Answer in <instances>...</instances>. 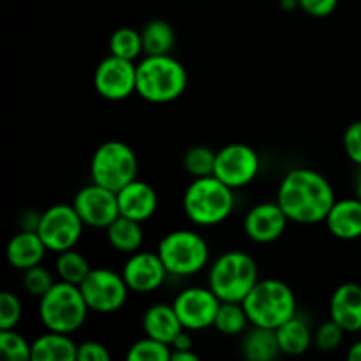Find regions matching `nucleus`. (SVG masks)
<instances>
[{
    "instance_id": "nucleus-1",
    "label": "nucleus",
    "mask_w": 361,
    "mask_h": 361,
    "mask_svg": "<svg viewBox=\"0 0 361 361\" xmlns=\"http://www.w3.org/2000/svg\"><path fill=\"white\" fill-rule=\"evenodd\" d=\"M335 201L330 180L310 168H295L286 173L277 190V203L289 222L302 226L324 222Z\"/></svg>"
},
{
    "instance_id": "nucleus-2",
    "label": "nucleus",
    "mask_w": 361,
    "mask_h": 361,
    "mask_svg": "<svg viewBox=\"0 0 361 361\" xmlns=\"http://www.w3.org/2000/svg\"><path fill=\"white\" fill-rule=\"evenodd\" d=\"M183 214L197 228H214L231 217L235 192L215 175L194 178L182 200Z\"/></svg>"
},
{
    "instance_id": "nucleus-3",
    "label": "nucleus",
    "mask_w": 361,
    "mask_h": 361,
    "mask_svg": "<svg viewBox=\"0 0 361 361\" xmlns=\"http://www.w3.org/2000/svg\"><path fill=\"white\" fill-rule=\"evenodd\" d=\"M189 76L180 60L171 55H145L137 62L136 94L152 104H168L182 97Z\"/></svg>"
},
{
    "instance_id": "nucleus-4",
    "label": "nucleus",
    "mask_w": 361,
    "mask_h": 361,
    "mask_svg": "<svg viewBox=\"0 0 361 361\" xmlns=\"http://www.w3.org/2000/svg\"><path fill=\"white\" fill-rule=\"evenodd\" d=\"M242 303L252 326L277 330L298 314V302L291 286L274 277L259 279Z\"/></svg>"
},
{
    "instance_id": "nucleus-5",
    "label": "nucleus",
    "mask_w": 361,
    "mask_h": 361,
    "mask_svg": "<svg viewBox=\"0 0 361 361\" xmlns=\"http://www.w3.org/2000/svg\"><path fill=\"white\" fill-rule=\"evenodd\" d=\"M259 281L256 259L243 250H228L215 257L208 270V286L221 302H240Z\"/></svg>"
},
{
    "instance_id": "nucleus-6",
    "label": "nucleus",
    "mask_w": 361,
    "mask_h": 361,
    "mask_svg": "<svg viewBox=\"0 0 361 361\" xmlns=\"http://www.w3.org/2000/svg\"><path fill=\"white\" fill-rule=\"evenodd\" d=\"M39 321L49 331L76 334L88 319V309L80 286L56 281L53 288L39 298Z\"/></svg>"
},
{
    "instance_id": "nucleus-7",
    "label": "nucleus",
    "mask_w": 361,
    "mask_h": 361,
    "mask_svg": "<svg viewBox=\"0 0 361 361\" xmlns=\"http://www.w3.org/2000/svg\"><path fill=\"white\" fill-rule=\"evenodd\" d=\"M159 257L169 277L187 279L197 275L210 261L208 242L194 229H175L159 240Z\"/></svg>"
},
{
    "instance_id": "nucleus-8",
    "label": "nucleus",
    "mask_w": 361,
    "mask_h": 361,
    "mask_svg": "<svg viewBox=\"0 0 361 361\" xmlns=\"http://www.w3.org/2000/svg\"><path fill=\"white\" fill-rule=\"evenodd\" d=\"M137 171H140V164H137L136 154L123 141H104L92 155V182L115 192L136 180Z\"/></svg>"
},
{
    "instance_id": "nucleus-9",
    "label": "nucleus",
    "mask_w": 361,
    "mask_h": 361,
    "mask_svg": "<svg viewBox=\"0 0 361 361\" xmlns=\"http://www.w3.org/2000/svg\"><path fill=\"white\" fill-rule=\"evenodd\" d=\"M90 312L95 314H115L129 300V286L123 279L122 271L109 270V268H92L80 284Z\"/></svg>"
},
{
    "instance_id": "nucleus-10",
    "label": "nucleus",
    "mask_w": 361,
    "mask_h": 361,
    "mask_svg": "<svg viewBox=\"0 0 361 361\" xmlns=\"http://www.w3.org/2000/svg\"><path fill=\"white\" fill-rule=\"evenodd\" d=\"M85 222L76 208L67 203H56L41 214L37 233L49 252H63L74 249L83 236Z\"/></svg>"
},
{
    "instance_id": "nucleus-11",
    "label": "nucleus",
    "mask_w": 361,
    "mask_h": 361,
    "mask_svg": "<svg viewBox=\"0 0 361 361\" xmlns=\"http://www.w3.org/2000/svg\"><path fill=\"white\" fill-rule=\"evenodd\" d=\"M221 298L210 286H190L182 289L173 300V307L180 323L187 331H203L214 328Z\"/></svg>"
},
{
    "instance_id": "nucleus-12",
    "label": "nucleus",
    "mask_w": 361,
    "mask_h": 361,
    "mask_svg": "<svg viewBox=\"0 0 361 361\" xmlns=\"http://www.w3.org/2000/svg\"><path fill=\"white\" fill-rule=\"evenodd\" d=\"M259 155L245 143H229L217 150L214 175L233 190L243 189L259 175Z\"/></svg>"
},
{
    "instance_id": "nucleus-13",
    "label": "nucleus",
    "mask_w": 361,
    "mask_h": 361,
    "mask_svg": "<svg viewBox=\"0 0 361 361\" xmlns=\"http://www.w3.org/2000/svg\"><path fill=\"white\" fill-rule=\"evenodd\" d=\"M137 63L109 53L94 73V88L106 101H126L136 94Z\"/></svg>"
},
{
    "instance_id": "nucleus-14",
    "label": "nucleus",
    "mask_w": 361,
    "mask_h": 361,
    "mask_svg": "<svg viewBox=\"0 0 361 361\" xmlns=\"http://www.w3.org/2000/svg\"><path fill=\"white\" fill-rule=\"evenodd\" d=\"M78 215L87 228L108 229L120 217L118 197L115 190H109L99 183H88L81 187L73 201Z\"/></svg>"
},
{
    "instance_id": "nucleus-15",
    "label": "nucleus",
    "mask_w": 361,
    "mask_h": 361,
    "mask_svg": "<svg viewBox=\"0 0 361 361\" xmlns=\"http://www.w3.org/2000/svg\"><path fill=\"white\" fill-rule=\"evenodd\" d=\"M122 275L130 293H137V295H148V293L157 291L169 277L157 250L155 252L137 250V252L130 254L123 263Z\"/></svg>"
},
{
    "instance_id": "nucleus-16",
    "label": "nucleus",
    "mask_w": 361,
    "mask_h": 361,
    "mask_svg": "<svg viewBox=\"0 0 361 361\" xmlns=\"http://www.w3.org/2000/svg\"><path fill=\"white\" fill-rule=\"evenodd\" d=\"M288 224V215L277 201H263L247 212L243 219V231L250 242L267 245L277 242L284 235Z\"/></svg>"
},
{
    "instance_id": "nucleus-17",
    "label": "nucleus",
    "mask_w": 361,
    "mask_h": 361,
    "mask_svg": "<svg viewBox=\"0 0 361 361\" xmlns=\"http://www.w3.org/2000/svg\"><path fill=\"white\" fill-rule=\"evenodd\" d=\"M116 197H118L120 215L143 222V224L154 217L159 208L157 190L150 183L140 178L122 187L116 192Z\"/></svg>"
},
{
    "instance_id": "nucleus-18",
    "label": "nucleus",
    "mask_w": 361,
    "mask_h": 361,
    "mask_svg": "<svg viewBox=\"0 0 361 361\" xmlns=\"http://www.w3.org/2000/svg\"><path fill=\"white\" fill-rule=\"evenodd\" d=\"M330 319L345 334L361 331V286L345 282L334 291L330 298Z\"/></svg>"
},
{
    "instance_id": "nucleus-19",
    "label": "nucleus",
    "mask_w": 361,
    "mask_h": 361,
    "mask_svg": "<svg viewBox=\"0 0 361 361\" xmlns=\"http://www.w3.org/2000/svg\"><path fill=\"white\" fill-rule=\"evenodd\" d=\"M331 236L344 242L361 238V200L360 197H344L337 200L324 219Z\"/></svg>"
},
{
    "instance_id": "nucleus-20",
    "label": "nucleus",
    "mask_w": 361,
    "mask_h": 361,
    "mask_svg": "<svg viewBox=\"0 0 361 361\" xmlns=\"http://www.w3.org/2000/svg\"><path fill=\"white\" fill-rule=\"evenodd\" d=\"M46 252H49L37 231H25L20 229L6 247L7 263L14 270L25 271L32 267L42 264Z\"/></svg>"
},
{
    "instance_id": "nucleus-21",
    "label": "nucleus",
    "mask_w": 361,
    "mask_h": 361,
    "mask_svg": "<svg viewBox=\"0 0 361 361\" xmlns=\"http://www.w3.org/2000/svg\"><path fill=\"white\" fill-rule=\"evenodd\" d=\"M141 326L147 337L157 338L168 345H171L180 331L185 330L176 316L173 303H154L148 307L141 317Z\"/></svg>"
},
{
    "instance_id": "nucleus-22",
    "label": "nucleus",
    "mask_w": 361,
    "mask_h": 361,
    "mask_svg": "<svg viewBox=\"0 0 361 361\" xmlns=\"http://www.w3.org/2000/svg\"><path fill=\"white\" fill-rule=\"evenodd\" d=\"M34 361H78V344L69 334L49 331L32 342Z\"/></svg>"
},
{
    "instance_id": "nucleus-23",
    "label": "nucleus",
    "mask_w": 361,
    "mask_h": 361,
    "mask_svg": "<svg viewBox=\"0 0 361 361\" xmlns=\"http://www.w3.org/2000/svg\"><path fill=\"white\" fill-rule=\"evenodd\" d=\"M243 358L250 361H271L281 355L277 331L271 328L252 326L243 334L242 344H240Z\"/></svg>"
},
{
    "instance_id": "nucleus-24",
    "label": "nucleus",
    "mask_w": 361,
    "mask_h": 361,
    "mask_svg": "<svg viewBox=\"0 0 361 361\" xmlns=\"http://www.w3.org/2000/svg\"><path fill=\"white\" fill-rule=\"evenodd\" d=\"M106 240L111 245L113 250L120 254H130L141 250L145 243V229L143 222L133 221L129 217L120 215L111 226L106 229Z\"/></svg>"
},
{
    "instance_id": "nucleus-25",
    "label": "nucleus",
    "mask_w": 361,
    "mask_h": 361,
    "mask_svg": "<svg viewBox=\"0 0 361 361\" xmlns=\"http://www.w3.org/2000/svg\"><path fill=\"white\" fill-rule=\"evenodd\" d=\"M275 331H277L282 355L302 356L309 351L310 345H314V331L310 330V324L298 314L286 321Z\"/></svg>"
},
{
    "instance_id": "nucleus-26",
    "label": "nucleus",
    "mask_w": 361,
    "mask_h": 361,
    "mask_svg": "<svg viewBox=\"0 0 361 361\" xmlns=\"http://www.w3.org/2000/svg\"><path fill=\"white\" fill-rule=\"evenodd\" d=\"M143 55H171L175 48V28L166 20H150L141 28Z\"/></svg>"
},
{
    "instance_id": "nucleus-27",
    "label": "nucleus",
    "mask_w": 361,
    "mask_h": 361,
    "mask_svg": "<svg viewBox=\"0 0 361 361\" xmlns=\"http://www.w3.org/2000/svg\"><path fill=\"white\" fill-rule=\"evenodd\" d=\"M55 271L59 275V281L80 286L92 271V267L85 254L78 252L76 249H69L56 254Z\"/></svg>"
},
{
    "instance_id": "nucleus-28",
    "label": "nucleus",
    "mask_w": 361,
    "mask_h": 361,
    "mask_svg": "<svg viewBox=\"0 0 361 361\" xmlns=\"http://www.w3.org/2000/svg\"><path fill=\"white\" fill-rule=\"evenodd\" d=\"M249 324L250 321L243 309V303L222 302L219 307L217 317H215L214 328L226 337H236V335L245 334Z\"/></svg>"
},
{
    "instance_id": "nucleus-29",
    "label": "nucleus",
    "mask_w": 361,
    "mask_h": 361,
    "mask_svg": "<svg viewBox=\"0 0 361 361\" xmlns=\"http://www.w3.org/2000/svg\"><path fill=\"white\" fill-rule=\"evenodd\" d=\"M109 53L127 60H136L143 53V39L136 28H116L109 37Z\"/></svg>"
},
{
    "instance_id": "nucleus-30",
    "label": "nucleus",
    "mask_w": 361,
    "mask_h": 361,
    "mask_svg": "<svg viewBox=\"0 0 361 361\" xmlns=\"http://www.w3.org/2000/svg\"><path fill=\"white\" fill-rule=\"evenodd\" d=\"M217 152L204 145H194L183 154V169L194 178L214 175Z\"/></svg>"
},
{
    "instance_id": "nucleus-31",
    "label": "nucleus",
    "mask_w": 361,
    "mask_h": 361,
    "mask_svg": "<svg viewBox=\"0 0 361 361\" xmlns=\"http://www.w3.org/2000/svg\"><path fill=\"white\" fill-rule=\"evenodd\" d=\"M127 360L130 361H168L171 360V345L145 335L134 342L127 351Z\"/></svg>"
},
{
    "instance_id": "nucleus-32",
    "label": "nucleus",
    "mask_w": 361,
    "mask_h": 361,
    "mask_svg": "<svg viewBox=\"0 0 361 361\" xmlns=\"http://www.w3.org/2000/svg\"><path fill=\"white\" fill-rule=\"evenodd\" d=\"M0 353L9 361L32 360V342H28L14 328L0 330Z\"/></svg>"
},
{
    "instance_id": "nucleus-33",
    "label": "nucleus",
    "mask_w": 361,
    "mask_h": 361,
    "mask_svg": "<svg viewBox=\"0 0 361 361\" xmlns=\"http://www.w3.org/2000/svg\"><path fill=\"white\" fill-rule=\"evenodd\" d=\"M21 288L27 295L34 296V298H41L44 296L49 289L55 284V279H53V274L42 264H37V267H32L28 270L21 271Z\"/></svg>"
},
{
    "instance_id": "nucleus-34",
    "label": "nucleus",
    "mask_w": 361,
    "mask_h": 361,
    "mask_svg": "<svg viewBox=\"0 0 361 361\" xmlns=\"http://www.w3.org/2000/svg\"><path fill=\"white\" fill-rule=\"evenodd\" d=\"M345 331L338 326L335 321H326V323L319 324L317 330L314 331V345L316 349L323 353H331L337 348H341L342 341H344Z\"/></svg>"
},
{
    "instance_id": "nucleus-35",
    "label": "nucleus",
    "mask_w": 361,
    "mask_h": 361,
    "mask_svg": "<svg viewBox=\"0 0 361 361\" xmlns=\"http://www.w3.org/2000/svg\"><path fill=\"white\" fill-rule=\"evenodd\" d=\"M23 316L21 300L14 293L2 291L0 295V330H11L20 324Z\"/></svg>"
},
{
    "instance_id": "nucleus-36",
    "label": "nucleus",
    "mask_w": 361,
    "mask_h": 361,
    "mask_svg": "<svg viewBox=\"0 0 361 361\" xmlns=\"http://www.w3.org/2000/svg\"><path fill=\"white\" fill-rule=\"evenodd\" d=\"M344 152L349 157V161L355 162L356 166H361V120L349 123L345 129L344 137H342Z\"/></svg>"
},
{
    "instance_id": "nucleus-37",
    "label": "nucleus",
    "mask_w": 361,
    "mask_h": 361,
    "mask_svg": "<svg viewBox=\"0 0 361 361\" xmlns=\"http://www.w3.org/2000/svg\"><path fill=\"white\" fill-rule=\"evenodd\" d=\"M111 358L108 348L97 341H85L78 344V361H108Z\"/></svg>"
},
{
    "instance_id": "nucleus-38",
    "label": "nucleus",
    "mask_w": 361,
    "mask_h": 361,
    "mask_svg": "<svg viewBox=\"0 0 361 361\" xmlns=\"http://www.w3.org/2000/svg\"><path fill=\"white\" fill-rule=\"evenodd\" d=\"M338 0H298V7L312 18H326L335 13Z\"/></svg>"
},
{
    "instance_id": "nucleus-39",
    "label": "nucleus",
    "mask_w": 361,
    "mask_h": 361,
    "mask_svg": "<svg viewBox=\"0 0 361 361\" xmlns=\"http://www.w3.org/2000/svg\"><path fill=\"white\" fill-rule=\"evenodd\" d=\"M39 221H41V214H35L34 210L23 212L20 217V229H25V231H37Z\"/></svg>"
},
{
    "instance_id": "nucleus-40",
    "label": "nucleus",
    "mask_w": 361,
    "mask_h": 361,
    "mask_svg": "<svg viewBox=\"0 0 361 361\" xmlns=\"http://www.w3.org/2000/svg\"><path fill=\"white\" fill-rule=\"evenodd\" d=\"M171 349L173 351H187V349H192V337L187 334V330L180 331L176 335L175 341L171 342Z\"/></svg>"
},
{
    "instance_id": "nucleus-41",
    "label": "nucleus",
    "mask_w": 361,
    "mask_h": 361,
    "mask_svg": "<svg viewBox=\"0 0 361 361\" xmlns=\"http://www.w3.org/2000/svg\"><path fill=\"white\" fill-rule=\"evenodd\" d=\"M171 360L173 361H197L200 356L196 353H192V349H187V351H173L171 349Z\"/></svg>"
},
{
    "instance_id": "nucleus-42",
    "label": "nucleus",
    "mask_w": 361,
    "mask_h": 361,
    "mask_svg": "<svg viewBox=\"0 0 361 361\" xmlns=\"http://www.w3.org/2000/svg\"><path fill=\"white\" fill-rule=\"evenodd\" d=\"M348 360L349 361H361V338L358 342H355L351 348H349Z\"/></svg>"
},
{
    "instance_id": "nucleus-43",
    "label": "nucleus",
    "mask_w": 361,
    "mask_h": 361,
    "mask_svg": "<svg viewBox=\"0 0 361 361\" xmlns=\"http://www.w3.org/2000/svg\"><path fill=\"white\" fill-rule=\"evenodd\" d=\"M355 192H356V197H360L361 200V166H360V171H358V175H356V180H355Z\"/></svg>"
},
{
    "instance_id": "nucleus-44",
    "label": "nucleus",
    "mask_w": 361,
    "mask_h": 361,
    "mask_svg": "<svg viewBox=\"0 0 361 361\" xmlns=\"http://www.w3.org/2000/svg\"><path fill=\"white\" fill-rule=\"evenodd\" d=\"M360 249H361V238H360Z\"/></svg>"
},
{
    "instance_id": "nucleus-45",
    "label": "nucleus",
    "mask_w": 361,
    "mask_h": 361,
    "mask_svg": "<svg viewBox=\"0 0 361 361\" xmlns=\"http://www.w3.org/2000/svg\"><path fill=\"white\" fill-rule=\"evenodd\" d=\"M360 334H361V331H360Z\"/></svg>"
}]
</instances>
